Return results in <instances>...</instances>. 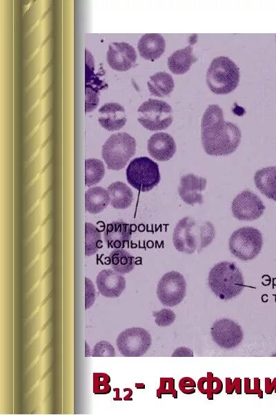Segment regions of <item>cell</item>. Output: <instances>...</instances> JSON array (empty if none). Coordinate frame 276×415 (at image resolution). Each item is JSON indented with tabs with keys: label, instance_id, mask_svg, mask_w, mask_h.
<instances>
[{
	"label": "cell",
	"instance_id": "cell-5",
	"mask_svg": "<svg viewBox=\"0 0 276 415\" xmlns=\"http://www.w3.org/2000/svg\"><path fill=\"white\" fill-rule=\"evenodd\" d=\"M136 151V140L126 132L112 134L102 146V158L110 169H123Z\"/></svg>",
	"mask_w": 276,
	"mask_h": 415
},
{
	"label": "cell",
	"instance_id": "cell-6",
	"mask_svg": "<svg viewBox=\"0 0 276 415\" xmlns=\"http://www.w3.org/2000/svg\"><path fill=\"white\" fill-rule=\"evenodd\" d=\"M128 183L140 192H148L157 186L161 176L157 163L146 156L132 160L127 167Z\"/></svg>",
	"mask_w": 276,
	"mask_h": 415
},
{
	"label": "cell",
	"instance_id": "cell-10",
	"mask_svg": "<svg viewBox=\"0 0 276 415\" xmlns=\"http://www.w3.org/2000/svg\"><path fill=\"white\" fill-rule=\"evenodd\" d=\"M186 282L184 276L177 271L165 273L157 286V295L161 304L165 306L179 304L185 297Z\"/></svg>",
	"mask_w": 276,
	"mask_h": 415
},
{
	"label": "cell",
	"instance_id": "cell-28",
	"mask_svg": "<svg viewBox=\"0 0 276 415\" xmlns=\"http://www.w3.org/2000/svg\"><path fill=\"white\" fill-rule=\"evenodd\" d=\"M102 241L99 230L91 223H85V254L94 255L101 247Z\"/></svg>",
	"mask_w": 276,
	"mask_h": 415
},
{
	"label": "cell",
	"instance_id": "cell-4",
	"mask_svg": "<svg viewBox=\"0 0 276 415\" xmlns=\"http://www.w3.org/2000/svg\"><path fill=\"white\" fill-rule=\"evenodd\" d=\"M239 68L228 57H215L206 72V84L215 94H228L233 91L239 81Z\"/></svg>",
	"mask_w": 276,
	"mask_h": 415
},
{
	"label": "cell",
	"instance_id": "cell-12",
	"mask_svg": "<svg viewBox=\"0 0 276 415\" xmlns=\"http://www.w3.org/2000/svg\"><path fill=\"white\" fill-rule=\"evenodd\" d=\"M231 209L234 216L238 220L253 221L263 214L265 206L255 194L246 190L233 199Z\"/></svg>",
	"mask_w": 276,
	"mask_h": 415
},
{
	"label": "cell",
	"instance_id": "cell-1",
	"mask_svg": "<svg viewBox=\"0 0 276 415\" xmlns=\"http://www.w3.org/2000/svg\"><path fill=\"white\" fill-rule=\"evenodd\" d=\"M241 133L234 123L224 120L222 109L210 104L201 120V140L205 152L211 156L233 153L240 144Z\"/></svg>",
	"mask_w": 276,
	"mask_h": 415
},
{
	"label": "cell",
	"instance_id": "cell-21",
	"mask_svg": "<svg viewBox=\"0 0 276 415\" xmlns=\"http://www.w3.org/2000/svg\"><path fill=\"white\" fill-rule=\"evenodd\" d=\"M193 50V46L189 45L184 48L174 51L168 59L169 70L177 75H181L188 71L192 64L197 60Z\"/></svg>",
	"mask_w": 276,
	"mask_h": 415
},
{
	"label": "cell",
	"instance_id": "cell-24",
	"mask_svg": "<svg viewBox=\"0 0 276 415\" xmlns=\"http://www.w3.org/2000/svg\"><path fill=\"white\" fill-rule=\"evenodd\" d=\"M110 203L108 191L101 187L89 188L85 194V208L91 214L103 211Z\"/></svg>",
	"mask_w": 276,
	"mask_h": 415
},
{
	"label": "cell",
	"instance_id": "cell-19",
	"mask_svg": "<svg viewBox=\"0 0 276 415\" xmlns=\"http://www.w3.org/2000/svg\"><path fill=\"white\" fill-rule=\"evenodd\" d=\"M165 47V40L158 33H146L142 35L137 44L140 56L150 61L158 59L164 53Z\"/></svg>",
	"mask_w": 276,
	"mask_h": 415
},
{
	"label": "cell",
	"instance_id": "cell-18",
	"mask_svg": "<svg viewBox=\"0 0 276 415\" xmlns=\"http://www.w3.org/2000/svg\"><path fill=\"white\" fill-rule=\"evenodd\" d=\"M94 60L91 53L86 49V113L92 111L96 108L99 102V90L101 89V82L95 75Z\"/></svg>",
	"mask_w": 276,
	"mask_h": 415
},
{
	"label": "cell",
	"instance_id": "cell-20",
	"mask_svg": "<svg viewBox=\"0 0 276 415\" xmlns=\"http://www.w3.org/2000/svg\"><path fill=\"white\" fill-rule=\"evenodd\" d=\"M131 226L121 221L108 223L104 231V239L109 248H123L132 235Z\"/></svg>",
	"mask_w": 276,
	"mask_h": 415
},
{
	"label": "cell",
	"instance_id": "cell-11",
	"mask_svg": "<svg viewBox=\"0 0 276 415\" xmlns=\"http://www.w3.org/2000/svg\"><path fill=\"white\" fill-rule=\"evenodd\" d=\"M210 333L213 340L218 346L228 349L237 347L244 337L240 325L228 318L215 321Z\"/></svg>",
	"mask_w": 276,
	"mask_h": 415
},
{
	"label": "cell",
	"instance_id": "cell-13",
	"mask_svg": "<svg viewBox=\"0 0 276 415\" xmlns=\"http://www.w3.org/2000/svg\"><path fill=\"white\" fill-rule=\"evenodd\" d=\"M106 60L113 70L126 71L135 65L137 53L134 47L126 42H112L108 46Z\"/></svg>",
	"mask_w": 276,
	"mask_h": 415
},
{
	"label": "cell",
	"instance_id": "cell-2",
	"mask_svg": "<svg viewBox=\"0 0 276 415\" xmlns=\"http://www.w3.org/2000/svg\"><path fill=\"white\" fill-rule=\"evenodd\" d=\"M215 230L209 221H198L185 216L178 221L174 229L172 241L179 252L193 254L200 252L213 241Z\"/></svg>",
	"mask_w": 276,
	"mask_h": 415
},
{
	"label": "cell",
	"instance_id": "cell-33",
	"mask_svg": "<svg viewBox=\"0 0 276 415\" xmlns=\"http://www.w3.org/2000/svg\"><path fill=\"white\" fill-rule=\"evenodd\" d=\"M172 357H193V352L186 347H179L171 355Z\"/></svg>",
	"mask_w": 276,
	"mask_h": 415
},
{
	"label": "cell",
	"instance_id": "cell-8",
	"mask_svg": "<svg viewBox=\"0 0 276 415\" xmlns=\"http://www.w3.org/2000/svg\"><path fill=\"white\" fill-rule=\"evenodd\" d=\"M138 122L150 131H159L168 127L172 122V108L166 102L150 98L137 109Z\"/></svg>",
	"mask_w": 276,
	"mask_h": 415
},
{
	"label": "cell",
	"instance_id": "cell-29",
	"mask_svg": "<svg viewBox=\"0 0 276 415\" xmlns=\"http://www.w3.org/2000/svg\"><path fill=\"white\" fill-rule=\"evenodd\" d=\"M93 391L96 394H106L110 391L109 385L110 378L106 374H95L93 375Z\"/></svg>",
	"mask_w": 276,
	"mask_h": 415
},
{
	"label": "cell",
	"instance_id": "cell-32",
	"mask_svg": "<svg viewBox=\"0 0 276 415\" xmlns=\"http://www.w3.org/2000/svg\"><path fill=\"white\" fill-rule=\"evenodd\" d=\"M96 298L95 288L91 280L85 278V309H88L93 305Z\"/></svg>",
	"mask_w": 276,
	"mask_h": 415
},
{
	"label": "cell",
	"instance_id": "cell-15",
	"mask_svg": "<svg viewBox=\"0 0 276 415\" xmlns=\"http://www.w3.org/2000/svg\"><path fill=\"white\" fill-rule=\"evenodd\" d=\"M97 286L99 293L105 297H119L126 288V279L114 270L104 269L97 276Z\"/></svg>",
	"mask_w": 276,
	"mask_h": 415
},
{
	"label": "cell",
	"instance_id": "cell-27",
	"mask_svg": "<svg viewBox=\"0 0 276 415\" xmlns=\"http://www.w3.org/2000/svg\"><path fill=\"white\" fill-rule=\"evenodd\" d=\"M105 174V168L101 160L89 158L85 160V185L91 186L99 183Z\"/></svg>",
	"mask_w": 276,
	"mask_h": 415
},
{
	"label": "cell",
	"instance_id": "cell-26",
	"mask_svg": "<svg viewBox=\"0 0 276 415\" xmlns=\"http://www.w3.org/2000/svg\"><path fill=\"white\" fill-rule=\"evenodd\" d=\"M112 268L120 274H126L133 270L135 265L134 257L122 248H115L109 255Z\"/></svg>",
	"mask_w": 276,
	"mask_h": 415
},
{
	"label": "cell",
	"instance_id": "cell-34",
	"mask_svg": "<svg viewBox=\"0 0 276 415\" xmlns=\"http://www.w3.org/2000/svg\"><path fill=\"white\" fill-rule=\"evenodd\" d=\"M275 39H276V36H275Z\"/></svg>",
	"mask_w": 276,
	"mask_h": 415
},
{
	"label": "cell",
	"instance_id": "cell-30",
	"mask_svg": "<svg viewBox=\"0 0 276 415\" xmlns=\"http://www.w3.org/2000/svg\"><path fill=\"white\" fill-rule=\"evenodd\" d=\"M155 317V322L159 326H168L172 324L176 318L173 311L170 308H164L159 311H155L152 313Z\"/></svg>",
	"mask_w": 276,
	"mask_h": 415
},
{
	"label": "cell",
	"instance_id": "cell-16",
	"mask_svg": "<svg viewBox=\"0 0 276 415\" xmlns=\"http://www.w3.org/2000/svg\"><path fill=\"white\" fill-rule=\"evenodd\" d=\"M147 149L149 154L155 160L166 161L174 156L177 148L173 138L169 133L158 132L148 139Z\"/></svg>",
	"mask_w": 276,
	"mask_h": 415
},
{
	"label": "cell",
	"instance_id": "cell-22",
	"mask_svg": "<svg viewBox=\"0 0 276 415\" xmlns=\"http://www.w3.org/2000/svg\"><path fill=\"white\" fill-rule=\"evenodd\" d=\"M254 181L261 193L276 201V166L259 169L255 174Z\"/></svg>",
	"mask_w": 276,
	"mask_h": 415
},
{
	"label": "cell",
	"instance_id": "cell-31",
	"mask_svg": "<svg viewBox=\"0 0 276 415\" xmlns=\"http://www.w3.org/2000/svg\"><path fill=\"white\" fill-rule=\"evenodd\" d=\"M115 349L110 342L101 340L93 347L91 356L92 357H115Z\"/></svg>",
	"mask_w": 276,
	"mask_h": 415
},
{
	"label": "cell",
	"instance_id": "cell-23",
	"mask_svg": "<svg viewBox=\"0 0 276 415\" xmlns=\"http://www.w3.org/2000/svg\"><path fill=\"white\" fill-rule=\"evenodd\" d=\"M107 191L111 205L115 209H126L133 201V193L127 185L121 181L111 183Z\"/></svg>",
	"mask_w": 276,
	"mask_h": 415
},
{
	"label": "cell",
	"instance_id": "cell-9",
	"mask_svg": "<svg viewBox=\"0 0 276 415\" xmlns=\"http://www.w3.org/2000/svg\"><path fill=\"white\" fill-rule=\"evenodd\" d=\"M151 344L150 333L141 327L126 329L116 340L117 349L124 357H140L148 351Z\"/></svg>",
	"mask_w": 276,
	"mask_h": 415
},
{
	"label": "cell",
	"instance_id": "cell-3",
	"mask_svg": "<svg viewBox=\"0 0 276 415\" xmlns=\"http://www.w3.org/2000/svg\"><path fill=\"white\" fill-rule=\"evenodd\" d=\"M208 286L221 299H230L238 296L244 287L242 273L233 262L221 261L210 270Z\"/></svg>",
	"mask_w": 276,
	"mask_h": 415
},
{
	"label": "cell",
	"instance_id": "cell-25",
	"mask_svg": "<svg viewBox=\"0 0 276 415\" xmlns=\"http://www.w3.org/2000/svg\"><path fill=\"white\" fill-rule=\"evenodd\" d=\"M147 86L152 95L157 97H165L173 91L175 83L169 73L159 71L149 77Z\"/></svg>",
	"mask_w": 276,
	"mask_h": 415
},
{
	"label": "cell",
	"instance_id": "cell-17",
	"mask_svg": "<svg viewBox=\"0 0 276 415\" xmlns=\"http://www.w3.org/2000/svg\"><path fill=\"white\" fill-rule=\"evenodd\" d=\"M98 112L99 124L109 131L119 130L126 124V111L124 107L119 103H106L99 108Z\"/></svg>",
	"mask_w": 276,
	"mask_h": 415
},
{
	"label": "cell",
	"instance_id": "cell-14",
	"mask_svg": "<svg viewBox=\"0 0 276 415\" xmlns=\"http://www.w3.org/2000/svg\"><path fill=\"white\" fill-rule=\"evenodd\" d=\"M206 179L189 174L181 176L178 188L179 195L187 204L194 205L203 203L202 192L206 187Z\"/></svg>",
	"mask_w": 276,
	"mask_h": 415
},
{
	"label": "cell",
	"instance_id": "cell-7",
	"mask_svg": "<svg viewBox=\"0 0 276 415\" xmlns=\"http://www.w3.org/2000/svg\"><path fill=\"white\" fill-rule=\"evenodd\" d=\"M228 246L230 252L237 258L243 261L251 260L262 250V234L255 228L242 227L233 232Z\"/></svg>",
	"mask_w": 276,
	"mask_h": 415
}]
</instances>
